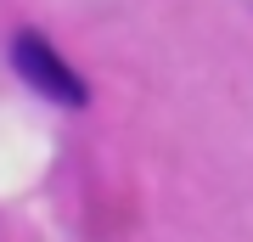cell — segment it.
<instances>
[{"mask_svg":"<svg viewBox=\"0 0 253 242\" xmlns=\"http://www.w3.org/2000/svg\"><path fill=\"white\" fill-rule=\"evenodd\" d=\"M11 68H17V79L23 85H34L45 101H56V107H84V79L62 62V51L45 40V34H34V28H23V34H11Z\"/></svg>","mask_w":253,"mask_h":242,"instance_id":"cell-1","label":"cell"}]
</instances>
